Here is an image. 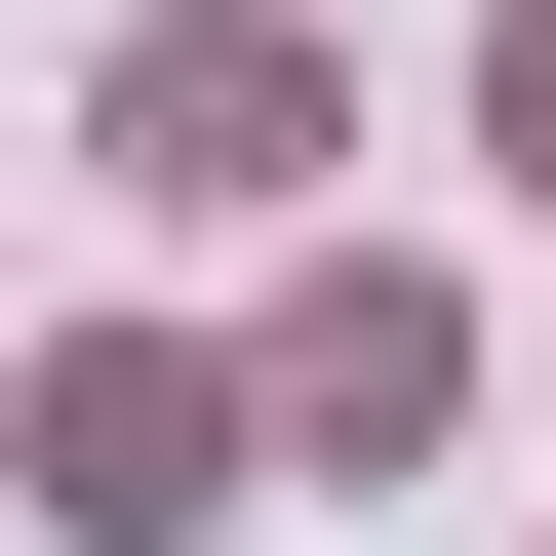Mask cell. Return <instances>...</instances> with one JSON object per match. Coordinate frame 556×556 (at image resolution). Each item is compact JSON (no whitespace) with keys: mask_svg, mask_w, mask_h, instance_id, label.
Returning <instances> with one entry per match:
<instances>
[{"mask_svg":"<svg viewBox=\"0 0 556 556\" xmlns=\"http://www.w3.org/2000/svg\"><path fill=\"white\" fill-rule=\"evenodd\" d=\"M517 160H556V0H517Z\"/></svg>","mask_w":556,"mask_h":556,"instance_id":"2","label":"cell"},{"mask_svg":"<svg viewBox=\"0 0 556 556\" xmlns=\"http://www.w3.org/2000/svg\"><path fill=\"white\" fill-rule=\"evenodd\" d=\"M40 517H80V556H160V517H239V477H199V358H80V397H40Z\"/></svg>","mask_w":556,"mask_h":556,"instance_id":"1","label":"cell"}]
</instances>
